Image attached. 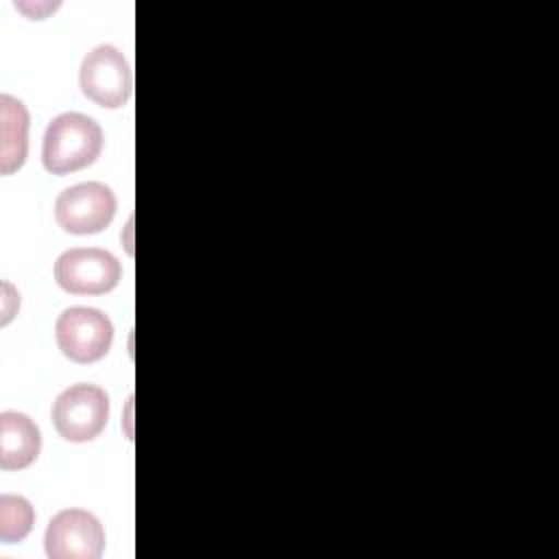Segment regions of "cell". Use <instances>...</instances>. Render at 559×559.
I'll list each match as a JSON object with an SVG mask.
<instances>
[{
	"label": "cell",
	"mask_w": 559,
	"mask_h": 559,
	"mask_svg": "<svg viewBox=\"0 0 559 559\" xmlns=\"http://www.w3.org/2000/svg\"><path fill=\"white\" fill-rule=\"evenodd\" d=\"M15 7H17V9H22L31 20H41V17H44V13H41L39 9H44V11H55V7H57V4H24V2H17Z\"/></svg>",
	"instance_id": "11"
},
{
	"label": "cell",
	"mask_w": 559,
	"mask_h": 559,
	"mask_svg": "<svg viewBox=\"0 0 559 559\" xmlns=\"http://www.w3.org/2000/svg\"><path fill=\"white\" fill-rule=\"evenodd\" d=\"M116 214V197L100 181H85L66 188L55 201V218L68 234L87 236L103 231Z\"/></svg>",
	"instance_id": "6"
},
{
	"label": "cell",
	"mask_w": 559,
	"mask_h": 559,
	"mask_svg": "<svg viewBox=\"0 0 559 559\" xmlns=\"http://www.w3.org/2000/svg\"><path fill=\"white\" fill-rule=\"evenodd\" d=\"M48 559H98L105 550V531L85 509H63L46 526Z\"/></svg>",
	"instance_id": "7"
},
{
	"label": "cell",
	"mask_w": 559,
	"mask_h": 559,
	"mask_svg": "<svg viewBox=\"0 0 559 559\" xmlns=\"http://www.w3.org/2000/svg\"><path fill=\"white\" fill-rule=\"evenodd\" d=\"M55 336L61 354L74 362L100 360L114 341L109 317L96 308L74 306L59 314Z\"/></svg>",
	"instance_id": "5"
},
{
	"label": "cell",
	"mask_w": 559,
	"mask_h": 559,
	"mask_svg": "<svg viewBox=\"0 0 559 559\" xmlns=\"http://www.w3.org/2000/svg\"><path fill=\"white\" fill-rule=\"evenodd\" d=\"M35 522V511L31 502L22 496L2 493L0 496V539L4 544L22 542Z\"/></svg>",
	"instance_id": "10"
},
{
	"label": "cell",
	"mask_w": 559,
	"mask_h": 559,
	"mask_svg": "<svg viewBox=\"0 0 559 559\" xmlns=\"http://www.w3.org/2000/svg\"><path fill=\"white\" fill-rule=\"evenodd\" d=\"M79 85L81 92L96 105L118 109L131 96L133 76L124 55L111 44H100L83 57Z\"/></svg>",
	"instance_id": "3"
},
{
	"label": "cell",
	"mask_w": 559,
	"mask_h": 559,
	"mask_svg": "<svg viewBox=\"0 0 559 559\" xmlns=\"http://www.w3.org/2000/svg\"><path fill=\"white\" fill-rule=\"evenodd\" d=\"M103 151V129L79 111H66L50 120L44 133L41 162L52 175L81 170L98 159Z\"/></svg>",
	"instance_id": "1"
},
{
	"label": "cell",
	"mask_w": 559,
	"mask_h": 559,
	"mask_svg": "<svg viewBox=\"0 0 559 559\" xmlns=\"http://www.w3.org/2000/svg\"><path fill=\"white\" fill-rule=\"evenodd\" d=\"M41 448V435L35 421L17 411L0 413V467H28Z\"/></svg>",
	"instance_id": "8"
},
{
	"label": "cell",
	"mask_w": 559,
	"mask_h": 559,
	"mask_svg": "<svg viewBox=\"0 0 559 559\" xmlns=\"http://www.w3.org/2000/svg\"><path fill=\"white\" fill-rule=\"evenodd\" d=\"M122 266L118 258L98 247H74L55 262V282L72 295H103L118 286Z\"/></svg>",
	"instance_id": "4"
},
{
	"label": "cell",
	"mask_w": 559,
	"mask_h": 559,
	"mask_svg": "<svg viewBox=\"0 0 559 559\" xmlns=\"http://www.w3.org/2000/svg\"><path fill=\"white\" fill-rule=\"evenodd\" d=\"M0 114H2L0 173L11 175L24 164L28 153V111L22 100L9 94H2Z\"/></svg>",
	"instance_id": "9"
},
{
	"label": "cell",
	"mask_w": 559,
	"mask_h": 559,
	"mask_svg": "<svg viewBox=\"0 0 559 559\" xmlns=\"http://www.w3.org/2000/svg\"><path fill=\"white\" fill-rule=\"evenodd\" d=\"M109 419V397L96 384H72L52 404V424L66 441L96 439Z\"/></svg>",
	"instance_id": "2"
}]
</instances>
